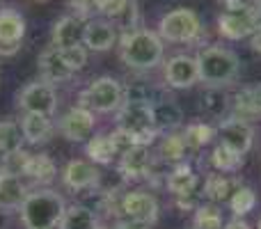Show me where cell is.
Returning <instances> with one entry per match:
<instances>
[{"label": "cell", "mask_w": 261, "mask_h": 229, "mask_svg": "<svg viewBox=\"0 0 261 229\" xmlns=\"http://www.w3.org/2000/svg\"><path fill=\"white\" fill-rule=\"evenodd\" d=\"M181 138H184V142H186V149L197 151V149L206 147V144L216 138V129L208 126V124H202V121H195V124L186 126V131L181 133Z\"/></svg>", "instance_id": "cell-29"}, {"label": "cell", "mask_w": 261, "mask_h": 229, "mask_svg": "<svg viewBox=\"0 0 261 229\" xmlns=\"http://www.w3.org/2000/svg\"><path fill=\"white\" fill-rule=\"evenodd\" d=\"M211 163L218 172H227L229 174V172H236L243 167V156L236 154L234 149L225 147V144H218L211 154Z\"/></svg>", "instance_id": "cell-30"}, {"label": "cell", "mask_w": 261, "mask_h": 229, "mask_svg": "<svg viewBox=\"0 0 261 229\" xmlns=\"http://www.w3.org/2000/svg\"><path fill=\"white\" fill-rule=\"evenodd\" d=\"M122 213L128 222L138 225H153L158 218V202L147 190H130L122 197Z\"/></svg>", "instance_id": "cell-10"}, {"label": "cell", "mask_w": 261, "mask_h": 229, "mask_svg": "<svg viewBox=\"0 0 261 229\" xmlns=\"http://www.w3.org/2000/svg\"><path fill=\"white\" fill-rule=\"evenodd\" d=\"M25 176L35 179L37 184H48V181L55 179V163L46 154H30Z\"/></svg>", "instance_id": "cell-28"}, {"label": "cell", "mask_w": 261, "mask_h": 229, "mask_svg": "<svg viewBox=\"0 0 261 229\" xmlns=\"http://www.w3.org/2000/svg\"><path fill=\"white\" fill-rule=\"evenodd\" d=\"M117 41V28L106 18H90L83 26V46L94 53H106Z\"/></svg>", "instance_id": "cell-12"}, {"label": "cell", "mask_w": 261, "mask_h": 229, "mask_svg": "<svg viewBox=\"0 0 261 229\" xmlns=\"http://www.w3.org/2000/svg\"><path fill=\"white\" fill-rule=\"evenodd\" d=\"M83 18L78 16H62L60 21H55L53 30H50V46L64 50L73 48V46L83 44Z\"/></svg>", "instance_id": "cell-17"}, {"label": "cell", "mask_w": 261, "mask_h": 229, "mask_svg": "<svg viewBox=\"0 0 261 229\" xmlns=\"http://www.w3.org/2000/svg\"><path fill=\"white\" fill-rule=\"evenodd\" d=\"M153 110V124H156V131H172L181 124L184 119V113H181V106L176 104L172 96H161L151 104Z\"/></svg>", "instance_id": "cell-22"}, {"label": "cell", "mask_w": 261, "mask_h": 229, "mask_svg": "<svg viewBox=\"0 0 261 229\" xmlns=\"http://www.w3.org/2000/svg\"><path fill=\"white\" fill-rule=\"evenodd\" d=\"M85 151H87V156H90V161L99 163V165L113 163V158L119 154L117 147H115V142H113V135H106V133H99V135L87 140Z\"/></svg>", "instance_id": "cell-26"}, {"label": "cell", "mask_w": 261, "mask_h": 229, "mask_svg": "<svg viewBox=\"0 0 261 229\" xmlns=\"http://www.w3.org/2000/svg\"><path fill=\"white\" fill-rule=\"evenodd\" d=\"M21 133H23V140L30 144H41V142H48L50 135H53L55 126L50 121V117L46 115H35V113H28L23 115L21 119Z\"/></svg>", "instance_id": "cell-21"}, {"label": "cell", "mask_w": 261, "mask_h": 229, "mask_svg": "<svg viewBox=\"0 0 261 229\" xmlns=\"http://www.w3.org/2000/svg\"><path fill=\"white\" fill-rule=\"evenodd\" d=\"M222 229H252V227H250L248 222L243 220V218H239V216H236L234 220H229V222H227V225L222 227Z\"/></svg>", "instance_id": "cell-39"}, {"label": "cell", "mask_w": 261, "mask_h": 229, "mask_svg": "<svg viewBox=\"0 0 261 229\" xmlns=\"http://www.w3.org/2000/svg\"><path fill=\"white\" fill-rule=\"evenodd\" d=\"M119 58L130 69H153L163 60V39L147 28L126 30L119 39Z\"/></svg>", "instance_id": "cell-2"}, {"label": "cell", "mask_w": 261, "mask_h": 229, "mask_svg": "<svg viewBox=\"0 0 261 229\" xmlns=\"http://www.w3.org/2000/svg\"><path fill=\"white\" fill-rule=\"evenodd\" d=\"M115 229H149L147 225H138V222H128V220H124V222H119Z\"/></svg>", "instance_id": "cell-41"}, {"label": "cell", "mask_w": 261, "mask_h": 229, "mask_svg": "<svg viewBox=\"0 0 261 229\" xmlns=\"http://www.w3.org/2000/svg\"><path fill=\"white\" fill-rule=\"evenodd\" d=\"M99 229H103V227H99Z\"/></svg>", "instance_id": "cell-44"}, {"label": "cell", "mask_w": 261, "mask_h": 229, "mask_svg": "<svg viewBox=\"0 0 261 229\" xmlns=\"http://www.w3.org/2000/svg\"><path fill=\"white\" fill-rule=\"evenodd\" d=\"M30 161V151L25 149H16V151L0 156V170L7 174H16V176H25V167Z\"/></svg>", "instance_id": "cell-33"}, {"label": "cell", "mask_w": 261, "mask_h": 229, "mask_svg": "<svg viewBox=\"0 0 261 229\" xmlns=\"http://www.w3.org/2000/svg\"><path fill=\"white\" fill-rule=\"evenodd\" d=\"M16 106L25 115L35 113V115L53 117L55 110H58V92H55V85H50L46 81L28 83L16 94Z\"/></svg>", "instance_id": "cell-8"}, {"label": "cell", "mask_w": 261, "mask_h": 229, "mask_svg": "<svg viewBox=\"0 0 261 229\" xmlns=\"http://www.w3.org/2000/svg\"><path fill=\"white\" fill-rule=\"evenodd\" d=\"M261 115V90L257 87H243L231 101V117L241 121H252Z\"/></svg>", "instance_id": "cell-20"}, {"label": "cell", "mask_w": 261, "mask_h": 229, "mask_svg": "<svg viewBox=\"0 0 261 229\" xmlns=\"http://www.w3.org/2000/svg\"><path fill=\"white\" fill-rule=\"evenodd\" d=\"M151 172V154L149 147L144 144H133L126 151H122V161H119V174L124 179H142L149 176Z\"/></svg>", "instance_id": "cell-15"}, {"label": "cell", "mask_w": 261, "mask_h": 229, "mask_svg": "<svg viewBox=\"0 0 261 229\" xmlns=\"http://www.w3.org/2000/svg\"><path fill=\"white\" fill-rule=\"evenodd\" d=\"M218 133H220V144L234 149V151L241 154V156H243V154H248L250 149H252L254 131H252V126H250L248 121H241V119L229 117V119L220 121Z\"/></svg>", "instance_id": "cell-14"}, {"label": "cell", "mask_w": 261, "mask_h": 229, "mask_svg": "<svg viewBox=\"0 0 261 229\" xmlns=\"http://www.w3.org/2000/svg\"><path fill=\"white\" fill-rule=\"evenodd\" d=\"M261 26L257 9L252 5H243V7H234V9H225V12L218 16V32H220L225 39H245V37H252L254 30Z\"/></svg>", "instance_id": "cell-7"}, {"label": "cell", "mask_w": 261, "mask_h": 229, "mask_svg": "<svg viewBox=\"0 0 261 229\" xmlns=\"http://www.w3.org/2000/svg\"><path fill=\"white\" fill-rule=\"evenodd\" d=\"M130 0H94V9L106 18H119L128 9Z\"/></svg>", "instance_id": "cell-36"}, {"label": "cell", "mask_w": 261, "mask_h": 229, "mask_svg": "<svg viewBox=\"0 0 261 229\" xmlns=\"http://www.w3.org/2000/svg\"><path fill=\"white\" fill-rule=\"evenodd\" d=\"M94 113L83 106H73L67 113L60 117L58 131L62 133V138H67L69 142H85L94 133Z\"/></svg>", "instance_id": "cell-11"}, {"label": "cell", "mask_w": 261, "mask_h": 229, "mask_svg": "<svg viewBox=\"0 0 261 229\" xmlns=\"http://www.w3.org/2000/svg\"><path fill=\"white\" fill-rule=\"evenodd\" d=\"M37 64H39L41 81L50 83V85H55V83H62V81H69V78L73 76V71L67 67V62H64L60 48H55V46H48L46 50H41Z\"/></svg>", "instance_id": "cell-18"}, {"label": "cell", "mask_w": 261, "mask_h": 229, "mask_svg": "<svg viewBox=\"0 0 261 229\" xmlns=\"http://www.w3.org/2000/svg\"><path fill=\"white\" fill-rule=\"evenodd\" d=\"M199 81L213 87H225L234 83L241 73V60L234 50L222 46H208L197 53Z\"/></svg>", "instance_id": "cell-3"}, {"label": "cell", "mask_w": 261, "mask_h": 229, "mask_svg": "<svg viewBox=\"0 0 261 229\" xmlns=\"http://www.w3.org/2000/svg\"><path fill=\"white\" fill-rule=\"evenodd\" d=\"M28 197V186L23 184L21 176L16 174H7L0 170V211L12 213L18 211L21 204Z\"/></svg>", "instance_id": "cell-19"}, {"label": "cell", "mask_w": 261, "mask_h": 229, "mask_svg": "<svg viewBox=\"0 0 261 229\" xmlns=\"http://www.w3.org/2000/svg\"><path fill=\"white\" fill-rule=\"evenodd\" d=\"M64 211H67L64 197L48 188L28 193L25 202L18 209L21 222L25 229H58Z\"/></svg>", "instance_id": "cell-1"}, {"label": "cell", "mask_w": 261, "mask_h": 229, "mask_svg": "<svg viewBox=\"0 0 261 229\" xmlns=\"http://www.w3.org/2000/svg\"><path fill=\"white\" fill-rule=\"evenodd\" d=\"M81 106L92 113H115L124 104V87L117 78L101 76L81 92Z\"/></svg>", "instance_id": "cell-5"}, {"label": "cell", "mask_w": 261, "mask_h": 229, "mask_svg": "<svg viewBox=\"0 0 261 229\" xmlns=\"http://www.w3.org/2000/svg\"><path fill=\"white\" fill-rule=\"evenodd\" d=\"M62 181L69 190H87L99 184V170L90 161H69L62 170Z\"/></svg>", "instance_id": "cell-16"}, {"label": "cell", "mask_w": 261, "mask_h": 229, "mask_svg": "<svg viewBox=\"0 0 261 229\" xmlns=\"http://www.w3.org/2000/svg\"><path fill=\"white\" fill-rule=\"evenodd\" d=\"M202 32V21L199 16L188 7H179L167 12L158 23V37L172 44H186V41H195L197 35Z\"/></svg>", "instance_id": "cell-6"}, {"label": "cell", "mask_w": 261, "mask_h": 229, "mask_svg": "<svg viewBox=\"0 0 261 229\" xmlns=\"http://www.w3.org/2000/svg\"><path fill=\"white\" fill-rule=\"evenodd\" d=\"M25 37V18L16 9H0V58H12L21 50Z\"/></svg>", "instance_id": "cell-9"}, {"label": "cell", "mask_w": 261, "mask_h": 229, "mask_svg": "<svg viewBox=\"0 0 261 229\" xmlns=\"http://www.w3.org/2000/svg\"><path fill=\"white\" fill-rule=\"evenodd\" d=\"M69 7L76 9L78 18H87V14L94 9V0H69Z\"/></svg>", "instance_id": "cell-38"}, {"label": "cell", "mask_w": 261, "mask_h": 229, "mask_svg": "<svg viewBox=\"0 0 261 229\" xmlns=\"http://www.w3.org/2000/svg\"><path fill=\"white\" fill-rule=\"evenodd\" d=\"M117 129L128 133L135 144H149L156 138V124H153L151 104H140V101H124L117 110Z\"/></svg>", "instance_id": "cell-4"}, {"label": "cell", "mask_w": 261, "mask_h": 229, "mask_svg": "<svg viewBox=\"0 0 261 229\" xmlns=\"http://www.w3.org/2000/svg\"><path fill=\"white\" fill-rule=\"evenodd\" d=\"M165 186H167V190H170L172 195H176L179 199L193 197L199 186V179L188 165H179L165 176Z\"/></svg>", "instance_id": "cell-24"}, {"label": "cell", "mask_w": 261, "mask_h": 229, "mask_svg": "<svg viewBox=\"0 0 261 229\" xmlns=\"http://www.w3.org/2000/svg\"><path fill=\"white\" fill-rule=\"evenodd\" d=\"M165 81L174 90H188L199 81L197 60L190 55H174L165 62Z\"/></svg>", "instance_id": "cell-13"}, {"label": "cell", "mask_w": 261, "mask_h": 229, "mask_svg": "<svg viewBox=\"0 0 261 229\" xmlns=\"http://www.w3.org/2000/svg\"><path fill=\"white\" fill-rule=\"evenodd\" d=\"M186 151H188V149H186V142H184V138H181V135L170 133V135H165V138H163V142H161V158H163V161L179 163V161H184Z\"/></svg>", "instance_id": "cell-32"}, {"label": "cell", "mask_w": 261, "mask_h": 229, "mask_svg": "<svg viewBox=\"0 0 261 229\" xmlns=\"http://www.w3.org/2000/svg\"><path fill=\"white\" fill-rule=\"evenodd\" d=\"M229 106H231V96L227 94L222 87L208 85L202 94V104H199V108H202L204 115H208V117H222L227 110H229Z\"/></svg>", "instance_id": "cell-27"}, {"label": "cell", "mask_w": 261, "mask_h": 229, "mask_svg": "<svg viewBox=\"0 0 261 229\" xmlns=\"http://www.w3.org/2000/svg\"><path fill=\"white\" fill-rule=\"evenodd\" d=\"M58 229H99L96 213L85 204H71L67 207Z\"/></svg>", "instance_id": "cell-25"}, {"label": "cell", "mask_w": 261, "mask_h": 229, "mask_svg": "<svg viewBox=\"0 0 261 229\" xmlns=\"http://www.w3.org/2000/svg\"><path fill=\"white\" fill-rule=\"evenodd\" d=\"M254 9H257V16H259V21H261V0H254Z\"/></svg>", "instance_id": "cell-42"}, {"label": "cell", "mask_w": 261, "mask_h": 229, "mask_svg": "<svg viewBox=\"0 0 261 229\" xmlns=\"http://www.w3.org/2000/svg\"><path fill=\"white\" fill-rule=\"evenodd\" d=\"M241 188V181L236 176L227 174V172H218V174H208L204 181V195L211 202H229V197Z\"/></svg>", "instance_id": "cell-23"}, {"label": "cell", "mask_w": 261, "mask_h": 229, "mask_svg": "<svg viewBox=\"0 0 261 229\" xmlns=\"http://www.w3.org/2000/svg\"><path fill=\"white\" fill-rule=\"evenodd\" d=\"M252 3H254V0H252Z\"/></svg>", "instance_id": "cell-45"}, {"label": "cell", "mask_w": 261, "mask_h": 229, "mask_svg": "<svg viewBox=\"0 0 261 229\" xmlns=\"http://www.w3.org/2000/svg\"><path fill=\"white\" fill-rule=\"evenodd\" d=\"M21 142H23L21 126L9 119L0 121V156H7V154L16 151V149H23Z\"/></svg>", "instance_id": "cell-31"}, {"label": "cell", "mask_w": 261, "mask_h": 229, "mask_svg": "<svg viewBox=\"0 0 261 229\" xmlns=\"http://www.w3.org/2000/svg\"><path fill=\"white\" fill-rule=\"evenodd\" d=\"M252 48L257 50V53H261V26L254 30V35H252Z\"/></svg>", "instance_id": "cell-40"}, {"label": "cell", "mask_w": 261, "mask_h": 229, "mask_svg": "<svg viewBox=\"0 0 261 229\" xmlns=\"http://www.w3.org/2000/svg\"><path fill=\"white\" fill-rule=\"evenodd\" d=\"M195 227L197 229H222V213L216 204H204L195 211Z\"/></svg>", "instance_id": "cell-34"}, {"label": "cell", "mask_w": 261, "mask_h": 229, "mask_svg": "<svg viewBox=\"0 0 261 229\" xmlns=\"http://www.w3.org/2000/svg\"><path fill=\"white\" fill-rule=\"evenodd\" d=\"M60 53H62L64 62H67V67L71 69L73 73L81 71V69L87 64V48L83 44L81 46H73V48H64V50H60Z\"/></svg>", "instance_id": "cell-37"}, {"label": "cell", "mask_w": 261, "mask_h": 229, "mask_svg": "<svg viewBox=\"0 0 261 229\" xmlns=\"http://www.w3.org/2000/svg\"><path fill=\"white\" fill-rule=\"evenodd\" d=\"M254 204H257V195H254V190L248 188V186H241V188L229 197L231 211H234V216H239V218L252 211Z\"/></svg>", "instance_id": "cell-35"}, {"label": "cell", "mask_w": 261, "mask_h": 229, "mask_svg": "<svg viewBox=\"0 0 261 229\" xmlns=\"http://www.w3.org/2000/svg\"><path fill=\"white\" fill-rule=\"evenodd\" d=\"M259 229H261V220H259Z\"/></svg>", "instance_id": "cell-43"}]
</instances>
